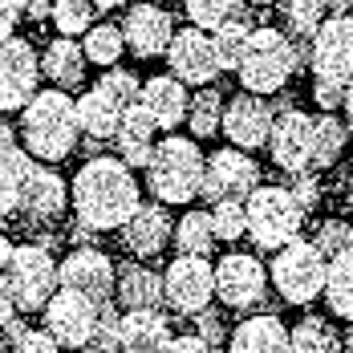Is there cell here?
<instances>
[{"instance_id": "obj_39", "label": "cell", "mask_w": 353, "mask_h": 353, "mask_svg": "<svg viewBox=\"0 0 353 353\" xmlns=\"http://www.w3.org/2000/svg\"><path fill=\"white\" fill-rule=\"evenodd\" d=\"M212 232L215 240H240V236H248V212L240 199H219V203H212Z\"/></svg>"}, {"instance_id": "obj_3", "label": "cell", "mask_w": 353, "mask_h": 353, "mask_svg": "<svg viewBox=\"0 0 353 353\" xmlns=\"http://www.w3.org/2000/svg\"><path fill=\"white\" fill-rule=\"evenodd\" d=\"M203 150L195 146V139H163L150 154V167H146V187L154 191L159 203H191L199 191H203Z\"/></svg>"}, {"instance_id": "obj_37", "label": "cell", "mask_w": 353, "mask_h": 353, "mask_svg": "<svg viewBox=\"0 0 353 353\" xmlns=\"http://www.w3.org/2000/svg\"><path fill=\"white\" fill-rule=\"evenodd\" d=\"M341 146H345V126L333 114L317 118V126H313V167H321V171L333 167L341 159Z\"/></svg>"}, {"instance_id": "obj_44", "label": "cell", "mask_w": 353, "mask_h": 353, "mask_svg": "<svg viewBox=\"0 0 353 353\" xmlns=\"http://www.w3.org/2000/svg\"><path fill=\"white\" fill-rule=\"evenodd\" d=\"M195 337H203L212 350H219V345L228 341V333H223V317H219L215 309H203V313H195Z\"/></svg>"}, {"instance_id": "obj_17", "label": "cell", "mask_w": 353, "mask_h": 353, "mask_svg": "<svg viewBox=\"0 0 353 353\" xmlns=\"http://www.w3.org/2000/svg\"><path fill=\"white\" fill-rule=\"evenodd\" d=\"M57 281H61V288H73V292H81V296H90V301H98V305H106L110 296H114L118 268L110 264L106 252H98V248H77V252H70V256L57 264Z\"/></svg>"}, {"instance_id": "obj_34", "label": "cell", "mask_w": 353, "mask_h": 353, "mask_svg": "<svg viewBox=\"0 0 353 353\" xmlns=\"http://www.w3.org/2000/svg\"><path fill=\"white\" fill-rule=\"evenodd\" d=\"M81 49H85V61L114 70V65H118V57H122V49H126L122 25H94V29L85 33V45H81Z\"/></svg>"}, {"instance_id": "obj_20", "label": "cell", "mask_w": 353, "mask_h": 353, "mask_svg": "<svg viewBox=\"0 0 353 353\" xmlns=\"http://www.w3.org/2000/svg\"><path fill=\"white\" fill-rule=\"evenodd\" d=\"M118 341L122 350L134 353H163L175 341V329H171V317H163L159 309H126L118 317Z\"/></svg>"}, {"instance_id": "obj_51", "label": "cell", "mask_w": 353, "mask_h": 353, "mask_svg": "<svg viewBox=\"0 0 353 353\" xmlns=\"http://www.w3.org/2000/svg\"><path fill=\"white\" fill-rule=\"evenodd\" d=\"M8 260H12V244H8V240L0 236V272L8 268Z\"/></svg>"}, {"instance_id": "obj_48", "label": "cell", "mask_w": 353, "mask_h": 353, "mask_svg": "<svg viewBox=\"0 0 353 353\" xmlns=\"http://www.w3.org/2000/svg\"><path fill=\"white\" fill-rule=\"evenodd\" d=\"M17 17H21V12H17L12 4H4V0H0V41H8V37H12V29H17Z\"/></svg>"}, {"instance_id": "obj_29", "label": "cell", "mask_w": 353, "mask_h": 353, "mask_svg": "<svg viewBox=\"0 0 353 353\" xmlns=\"http://www.w3.org/2000/svg\"><path fill=\"white\" fill-rule=\"evenodd\" d=\"M325 301L337 317L353 321V248H345L341 256L329 260V272H325Z\"/></svg>"}, {"instance_id": "obj_24", "label": "cell", "mask_w": 353, "mask_h": 353, "mask_svg": "<svg viewBox=\"0 0 353 353\" xmlns=\"http://www.w3.org/2000/svg\"><path fill=\"white\" fill-rule=\"evenodd\" d=\"M21 212L37 219V223H49L65 212V179L53 175L49 167H33V175L25 183V199H21Z\"/></svg>"}, {"instance_id": "obj_33", "label": "cell", "mask_w": 353, "mask_h": 353, "mask_svg": "<svg viewBox=\"0 0 353 353\" xmlns=\"http://www.w3.org/2000/svg\"><path fill=\"white\" fill-rule=\"evenodd\" d=\"M276 4H281V21L292 33V41L313 37L321 29V21H325V12H329L325 0H276Z\"/></svg>"}, {"instance_id": "obj_26", "label": "cell", "mask_w": 353, "mask_h": 353, "mask_svg": "<svg viewBox=\"0 0 353 353\" xmlns=\"http://www.w3.org/2000/svg\"><path fill=\"white\" fill-rule=\"evenodd\" d=\"M41 73L57 85V90H73L85 81V49L73 41V37H57L45 45V57H41Z\"/></svg>"}, {"instance_id": "obj_58", "label": "cell", "mask_w": 353, "mask_h": 353, "mask_svg": "<svg viewBox=\"0 0 353 353\" xmlns=\"http://www.w3.org/2000/svg\"><path fill=\"white\" fill-rule=\"evenodd\" d=\"M150 4H154V0H150Z\"/></svg>"}, {"instance_id": "obj_12", "label": "cell", "mask_w": 353, "mask_h": 353, "mask_svg": "<svg viewBox=\"0 0 353 353\" xmlns=\"http://www.w3.org/2000/svg\"><path fill=\"white\" fill-rule=\"evenodd\" d=\"M268 292V268L248 256V252H228L219 264H215V296L228 305V309H252L260 305Z\"/></svg>"}, {"instance_id": "obj_6", "label": "cell", "mask_w": 353, "mask_h": 353, "mask_svg": "<svg viewBox=\"0 0 353 353\" xmlns=\"http://www.w3.org/2000/svg\"><path fill=\"white\" fill-rule=\"evenodd\" d=\"M325 272H329V264L317 252V244L296 236L292 244H284L276 252V260L268 268V281L276 284V292H281L284 301L309 305V301H317L321 292H325Z\"/></svg>"}, {"instance_id": "obj_8", "label": "cell", "mask_w": 353, "mask_h": 353, "mask_svg": "<svg viewBox=\"0 0 353 353\" xmlns=\"http://www.w3.org/2000/svg\"><path fill=\"white\" fill-rule=\"evenodd\" d=\"M98 321H102V305L73 292V288L53 292V301L45 305V329L65 350H90V341L98 333Z\"/></svg>"}, {"instance_id": "obj_41", "label": "cell", "mask_w": 353, "mask_h": 353, "mask_svg": "<svg viewBox=\"0 0 353 353\" xmlns=\"http://www.w3.org/2000/svg\"><path fill=\"white\" fill-rule=\"evenodd\" d=\"M98 85L106 90L118 106H134V102H139V94H142L139 77H134L130 70H118V65H114V70H106V77H102Z\"/></svg>"}, {"instance_id": "obj_47", "label": "cell", "mask_w": 353, "mask_h": 353, "mask_svg": "<svg viewBox=\"0 0 353 353\" xmlns=\"http://www.w3.org/2000/svg\"><path fill=\"white\" fill-rule=\"evenodd\" d=\"M12 317H17V296H12V288H8V276H0V329Z\"/></svg>"}, {"instance_id": "obj_1", "label": "cell", "mask_w": 353, "mask_h": 353, "mask_svg": "<svg viewBox=\"0 0 353 353\" xmlns=\"http://www.w3.org/2000/svg\"><path fill=\"white\" fill-rule=\"evenodd\" d=\"M70 203L81 228L90 232H114L126 228V219L142 208L139 179L122 159L94 154L70 183Z\"/></svg>"}, {"instance_id": "obj_15", "label": "cell", "mask_w": 353, "mask_h": 353, "mask_svg": "<svg viewBox=\"0 0 353 353\" xmlns=\"http://www.w3.org/2000/svg\"><path fill=\"white\" fill-rule=\"evenodd\" d=\"M167 65H171V77H179L183 85H212L215 77H219V57H215V45L212 37L203 33V29H179L175 41H171V49H167Z\"/></svg>"}, {"instance_id": "obj_23", "label": "cell", "mask_w": 353, "mask_h": 353, "mask_svg": "<svg viewBox=\"0 0 353 353\" xmlns=\"http://www.w3.org/2000/svg\"><path fill=\"white\" fill-rule=\"evenodd\" d=\"M228 353H288V329L272 313L248 317L236 325V333L228 341Z\"/></svg>"}, {"instance_id": "obj_32", "label": "cell", "mask_w": 353, "mask_h": 353, "mask_svg": "<svg viewBox=\"0 0 353 353\" xmlns=\"http://www.w3.org/2000/svg\"><path fill=\"white\" fill-rule=\"evenodd\" d=\"M187 126H191V139H212V134H219V126H223V98H219V90L203 85L191 98Z\"/></svg>"}, {"instance_id": "obj_16", "label": "cell", "mask_w": 353, "mask_h": 353, "mask_svg": "<svg viewBox=\"0 0 353 353\" xmlns=\"http://www.w3.org/2000/svg\"><path fill=\"white\" fill-rule=\"evenodd\" d=\"M272 122H276V106L268 102V98H260V94H236L228 106H223V134L232 146H240V150H256V146H264L268 134H272Z\"/></svg>"}, {"instance_id": "obj_7", "label": "cell", "mask_w": 353, "mask_h": 353, "mask_svg": "<svg viewBox=\"0 0 353 353\" xmlns=\"http://www.w3.org/2000/svg\"><path fill=\"white\" fill-rule=\"evenodd\" d=\"M4 276H8L12 296H17V309H45L53 301V292L61 288V281H57V260L49 256L45 244L12 248V260H8Z\"/></svg>"}, {"instance_id": "obj_49", "label": "cell", "mask_w": 353, "mask_h": 353, "mask_svg": "<svg viewBox=\"0 0 353 353\" xmlns=\"http://www.w3.org/2000/svg\"><path fill=\"white\" fill-rule=\"evenodd\" d=\"M53 4H57V0H29L25 12H29L33 21H41V17H53Z\"/></svg>"}, {"instance_id": "obj_19", "label": "cell", "mask_w": 353, "mask_h": 353, "mask_svg": "<svg viewBox=\"0 0 353 353\" xmlns=\"http://www.w3.org/2000/svg\"><path fill=\"white\" fill-rule=\"evenodd\" d=\"M171 236H175V223H171V212H163V203H142L139 212L126 219V228H122V244L139 260L159 256Z\"/></svg>"}, {"instance_id": "obj_36", "label": "cell", "mask_w": 353, "mask_h": 353, "mask_svg": "<svg viewBox=\"0 0 353 353\" xmlns=\"http://www.w3.org/2000/svg\"><path fill=\"white\" fill-rule=\"evenodd\" d=\"M248 37H252V25H248L244 17H236V21H228V25L215 29L212 45H215V57H219V70H236L240 65Z\"/></svg>"}, {"instance_id": "obj_25", "label": "cell", "mask_w": 353, "mask_h": 353, "mask_svg": "<svg viewBox=\"0 0 353 353\" xmlns=\"http://www.w3.org/2000/svg\"><path fill=\"white\" fill-rule=\"evenodd\" d=\"M114 301L122 309H159L163 305V276L146 264H122L114 281Z\"/></svg>"}, {"instance_id": "obj_21", "label": "cell", "mask_w": 353, "mask_h": 353, "mask_svg": "<svg viewBox=\"0 0 353 353\" xmlns=\"http://www.w3.org/2000/svg\"><path fill=\"white\" fill-rule=\"evenodd\" d=\"M154 118L146 114V106L142 102H134V106H126V114H122V122H118V134H114V142H118V159L134 171V167H150V154H154Z\"/></svg>"}, {"instance_id": "obj_27", "label": "cell", "mask_w": 353, "mask_h": 353, "mask_svg": "<svg viewBox=\"0 0 353 353\" xmlns=\"http://www.w3.org/2000/svg\"><path fill=\"white\" fill-rule=\"evenodd\" d=\"M122 114H126V106H118L102 85H94V90H85V94L77 98V122H81V134H90L94 142L114 139Z\"/></svg>"}, {"instance_id": "obj_10", "label": "cell", "mask_w": 353, "mask_h": 353, "mask_svg": "<svg viewBox=\"0 0 353 353\" xmlns=\"http://www.w3.org/2000/svg\"><path fill=\"white\" fill-rule=\"evenodd\" d=\"M260 187V167L248 159V150L240 146H223L215 150L203 167V199L208 203H219V199H240L244 203L248 195Z\"/></svg>"}, {"instance_id": "obj_28", "label": "cell", "mask_w": 353, "mask_h": 353, "mask_svg": "<svg viewBox=\"0 0 353 353\" xmlns=\"http://www.w3.org/2000/svg\"><path fill=\"white\" fill-rule=\"evenodd\" d=\"M33 154L12 146L0 154V215H12L21 212V199H25V183L33 175Z\"/></svg>"}, {"instance_id": "obj_45", "label": "cell", "mask_w": 353, "mask_h": 353, "mask_svg": "<svg viewBox=\"0 0 353 353\" xmlns=\"http://www.w3.org/2000/svg\"><path fill=\"white\" fill-rule=\"evenodd\" d=\"M292 199H296V203H301L305 212H313V208H317V199H321V187H317V179L309 175V171H305V175H296V179H292Z\"/></svg>"}, {"instance_id": "obj_43", "label": "cell", "mask_w": 353, "mask_h": 353, "mask_svg": "<svg viewBox=\"0 0 353 353\" xmlns=\"http://www.w3.org/2000/svg\"><path fill=\"white\" fill-rule=\"evenodd\" d=\"M345 81H333V77H317L313 81V98H317V106L329 114V110H341L345 106Z\"/></svg>"}, {"instance_id": "obj_52", "label": "cell", "mask_w": 353, "mask_h": 353, "mask_svg": "<svg viewBox=\"0 0 353 353\" xmlns=\"http://www.w3.org/2000/svg\"><path fill=\"white\" fill-rule=\"evenodd\" d=\"M341 110L350 114V126H353V81H350V90H345V106H341Z\"/></svg>"}, {"instance_id": "obj_14", "label": "cell", "mask_w": 353, "mask_h": 353, "mask_svg": "<svg viewBox=\"0 0 353 353\" xmlns=\"http://www.w3.org/2000/svg\"><path fill=\"white\" fill-rule=\"evenodd\" d=\"M313 126H317V118H309L301 110H281L276 114L272 134H268V150H272V163L281 171L305 175L313 167Z\"/></svg>"}, {"instance_id": "obj_9", "label": "cell", "mask_w": 353, "mask_h": 353, "mask_svg": "<svg viewBox=\"0 0 353 353\" xmlns=\"http://www.w3.org/2000/svg\"><path fill=\"white\" fill-rule=\"evenodd\" d=\"M163 296L183 317L203 313L215 296V268L208 264V256H175L163 276Z\"/></svg>"}, {"instance_id": "obj_40", "label": "cell", "mask_w": 353, "mask_h": 353, "mask_svg": "<svg viewBox=\"0 0 353 353\" xmlns=\"http://www.w3.org/2000/svg\"><path fill=\"white\" fill-rule=\"evenodd\" d=\"M313 244L325 260H333V256H341L345 248H353V228L345 219H325L317 228V236H313Z\"/></svg>"}, {"instance_id": "obj_55", "label": "cell", "mask_w": 353, "mask_h": 353, "mask_svg": "<svg viewBox=\"0 0 353 353\" xmlns=\"http://www.w3.org/2000/svg\"><path fill=\"white\" fill-rule=\"evenodd\" d=\"M248 4H256V8H264V4H276V0H248Z\"/></svg>"}, {"instance_id": "obj_56", "label": "cell", "mask_w": 353, "mask_h": 353, "mask_svg": "<svg viewBox=\"0 0 353 353\" xmlns=\"http://www.w3.org/2000/svg\"><path fill=\"white\" fill-rule=\"evenodd\" d=\"M345 17H353V0H350V12H345Z\"/></svg>"}, {"instance_id": "obj_5", "label": "cell", "mask_w": 353, "mask_h": 353, "mask_svg": "<svg viewBox=\"0 0 353 353\" xmlns=\"http://www.w3.org/2000/svg\"><path fill=\"white\" fill-rule=\"evenodd\" d=\"M244 212H248V236L260 252H281L284 244H292L301 236V223H305V208L292 199V191L288 187H268V183H260L248 195Z\"/></svg>"}, {"instance_id": "obj_30", "label": "cell", "mask_w": 353, "mask_h": 353, "mask_svg": "<svg viewBox=\"0 0 353 353\" xmlns=\"http://www.w3.org/2000/svg\"><path fill=\"white\" fill-rule=\"evenodd\" d=\"M288 353H341V333L321 317H305L288 333Z\"/></svg>"}, {"instance_id": "obj_53", "label": "cell", "mask_w": 353, "mask_h": 353, "mask_svg": "<svg viewBox=\"0 0 353 353\" xmlns=\"http://www.w3.org/2000/svg\"><path fill=\"white\" fill-rule=\"evenodd\" d=\"M341 353H353V329L345 333V337H341Z\"/></svg>"}, {"instance_id": "obj_46", "label": "cell", "mask_w": 353, "mask_h": 353, "mask_svg": "<svg viewBox=\"0 0 353 353\" xmlns=\"http://www.w3.org/2000/svg\"><path fill=\"white\" fill-rule=\"evenodd\" d=\"M163 353H215V350L203 341V337H195V333H183V337H175V341H171Z\"/></svg>"}, {"instance_id": "obj_13", "label": "cell", "mask_w": 353, "mask_h": 353, "mask_svg": "<svg viewBox=\"0 0 353 353\" xmlns=\"http://www.w3.org/2000/svg\"><path fill=\"white\" fill-rule=\"evenodd\" d=\"M309 65L317 77L353 81V17H325L309 37Z\"/></svg>"}, {"instance_id": "obj_57", "label": "cell", "mask_w": 353, "mask_h": 353, "mask_svg": "<svg viewBox=\"0 0 353 353\" xmlns=\"http://www.w3.org/2000/svg\"><path fill=\"white\" fill-rule=\"evenodd\" d=\"M114 353H134V350H114Z\"/></svg>"}, {"instance_id": "obj_2", "label": "cell", "mask_w": 353, "mask_h": 353, "mask_svg": "<svg viewBox=\"0 0 353 353\" xmlns=\"http://www.w3.org/2000/svg\"><path fill=\"white\" fill-rule=\"evenodd\" d=\"M21 134L25 150L41 163H61L65 154L77 150L81 122H77V102L70 90H37L33 102L21 110Z\"/></svg>"}, {"instance_id": "obj_31", "label": "cell", "mask_w": 353, "mask_h": 353, "mask_svg": "<svg viewBox=\"0 0 353 353\" xmlns=\"http://www.w3.org/2000/svg\"><path fill=\"white\" fill-rule=\"evenodd\" d=\"M175 248L179 256H208L215 248V232H212V212H187L175 223Z\"/></svg>"}, {"instance_id": "obj_4", "label": "cell", "mask_w": 353, "mask_h": 353, "mask_svg": "<svg viewBox=\"0 0 353 353\" xmlns=\"http://www.w3.org/2000/svg\"><path fill=\"white\" fill-rule=\"evenodd\" d=\"M296 70H301V61H296L292 37L281 33V29H268V25L252 29V37H248V45H244V57L236 65L244 90L248 94H260V98L281 94Z\"/></svg>"}, {"instance_id": "obj_22", "label": "cell", "mask_w": 353, "mask_h": 353, "mask_svg": "<svg viewBox=\"0 0 353 353\" xmlns=\"http://www.w3.org/2000/svg\"><path fill=\"white\" fill-rule=\"evenodd\" d=\"M139 102L146 106V114L154 118L159 130H175L179 122H187V110H191L187 85L179 77H150V81H142Z\"/></svg>"}, {"instance_id": "obj_42", "label": "cell", "mask_w": 353, "mask_h": 353, "mask_svg": "<svg viewBox=\"0 0 353 353\" xmlns=\"http://www.w3.org/2000/svg\"><path fill=\"white\" fill-rule=\"evenodd\" d=\"M12 353H61V345L53 341L49 329H25V333L12 341Z\"/></svg>"}, {"instance_id": "obj_50", "label": "cell", "mask_w": 353, "mask_h": 353, "mask_svg": "<svg viewBox=\"0 0 353 353\" xmlns=\"http://www.w3.org/2000/svg\"><path fill=\"white\" fill-rule=\"evenodd\" d=\"M12 146H17V134H12V126L0 118V154H4V150H12Z\"/></svg>"}, {"instance_id": "obj_11", "label": "cell", "mask_w": 353, "mask_h": 353, "mask_svg": "<svg viewBox=\"0 0 353 353\" xmlns=\"http://www.w3.org/2000/svg\"><path fill=\"white\" fill-rule=\"evenodd\" d=\"M37 77H41V61L33 45L21 37L0 41V114L29 106L37 94Z\"/></svg>"}, {"instance_id": "obj_54", "label": "cell", "mask_w": 353, "mask_h": 353, "mask_svg": "<svg viewBox=\"0 0 353 353\" xmlns=\"http://www.w3.org/2000/svg\"><path fill=\"white\" fill-rule=\"evenodd\" d=\"M4 4H12L17 12H25V8H29V0H4Z\"/></svg>"}, {"instance_id": "obj_18", "label": "cell", "mask_w": 353, "mask_h": 353, "mask_svg": "<svg viewBox=\"0 0 353 353\" xmlns=\"http://www.w3.org/2000/svg\"><path fill=\"white\" fill-rule=\"evenodd\" d=\"M122 37H126L134 57H163L171 49V41H175V21H171L167 8H159L150 0L130 4L126 17H122Z\"/></svg>"}, {"instance_id": "obj_38", "label": "cell", "mask_w": 353, "mask_h": 353, "mask_svg": "<svg viewBox=\"0 0 353 353\" xmlns=\"http://www.w3.org/2000/svg\"><path fill=\"white\" fill-rule=\"evenodd\" d=\"M53 25L61 37H77L94 29V0H57L53 4Z\"/></svg>"}, {"instance_id": "obj_35", "label": "cell", "mask_w": 353, "mask_h": 353, "mask_svg": "<svg viewBox=\"0 0 353 353\" xmlns=\"http://www.w3.org/2000/svg\"><path fill=\"white\" fill-rule=\"evenodd\" d=\"M183 4H187V17H191V25H195V29L215 33L219 25H228V21H236V17H244L248 0H183Z\"/></svg>"}]
</instances>
